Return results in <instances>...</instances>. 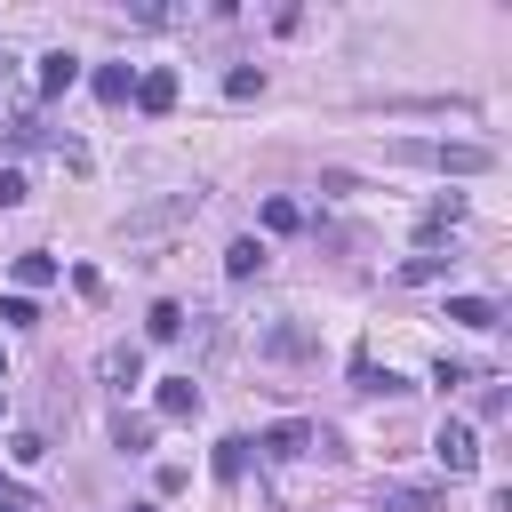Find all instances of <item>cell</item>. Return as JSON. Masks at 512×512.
Wrapping results in <instances>:
<instances>
[{
    "label": "cell",
    "mask_w": 512,
    "mask_h": 512,
    "mask_svg": "<svg viewBox=\"0 0 512 512\" xmlns=\"http://www.w3.org/2000/svg\"><path fill=\"white\" fill-rule=\"evenodd\" d=\"M392 160H424V168H448V176H480V168H496L488 144H392Z\"/></svg>",
    "instance_id": "cell-1"
},
{
    "label": "cell",
    "mask_w": 512,
    "mask_h": 512,
    "mask_svg": "<svg viewBox=\"0 0 512 512\" xmlns=\"http://www.w3.org/2000/svg\"><path fill=\"white\" fill-rule=\"evenodd\" d=\"M432 456H440L456 480H464V472H480V440H472V424H456V416H448V424L432 432Z\"/></svg>",
    "instance_id": "cell-2"
},
{
    "label": "cell",
    "mask_w": 512,
    "mask_h": 512,
    "mask_svg": "<svg viewBox=\"0 0 512 512\" xmlns=\"http://www.w3.org/2000/svg\"><path fill=\"white\" fill-rule=\"evenodd\" d=\"M96 376H104L112 392H136V384H144V344H104Z\"/></svg>",
    "instance_id": "cell-3"
},
{
    "label": "cell",
    "mask_w": 512,
    "mask_h": 512,
    "mask_svg": "<svg viewBox=\"0 0 512 512\" xmlns=\"http://www.w3.org/2000/svg\"><path fill=\"white\" fill-rule=\"evenodd\" d=\"M256 456H272V464H296V456H312V424H272V432L256 440Z\"/></svg>",
    "instance_id": "cell-4"
},
{
    "label": "cell",
    "mask_w": 512,
    "mask_h": 512,
    "mask_svg": "<svg viewBox=\"0 0 512 512\" xmlns=\"http://www.w3.org/2000/svg\"><path fill=\"white\" fill-rule=\"evenodd\" d=\"M136 104H144L152 120H160V112H176V72H168V64H152V72L136 80Z\"/></svg>",
    "instance_id": "cell-5"
},
{
    "label": "cell",
    "mask_w": 512,
    "mask_h": 512,
    "mask_svg": "<svg viewBox=\"0 0 512 512\" xmlns=\"http://www.w3.org/2000/svg\"><path fill=\"white\" fill-rule=\"evenodd\" d=\"M448 320L456 328H496L504 312H496V296H448Z\"/></svg>",
    "instance_id": "cell-6"
},
{
    "label": "cell",
    "mask_w": 512,
    "mask_h": 512,
    "mask_svg": "<svg viewBox=\"0 0 512 512\" xmlns=\"http://www.w3.org/2000/svg\"><path fill=\"white\" fill-rule=\"evenodd\" d=\"M72 80H80V56H64V48H56V56H40V96H64Z\"/></svg>",
    "instance_id": "cell-7"
},
{
    "label": "cell",
    "mask_w": 512,
    "mask_h": 512,
    "mask_svg": "<svg viewBox=\"0 0 512 512\" xmlns=\"http://www.w3.org/2000/svg\"><path fill=\"white\" fill-rule=\"evenodd\" d=\"M144 336H152V344H176V336H184V304H168V296H160V304L144 312Z\"/></svg>",
    "instance_id": "cell-8"
},
{
    "label": "cell",
    "mask_w": 512,
    "mask_h": 512,
    "mask_svg": "<svg viewBox=\"0 0 512 512\" xmlns=\"http://www.w3.org/2000/svg\"><path fill=\"white\" fill-rule=\"evenodd\" d=\"M160 416H200V384L192 376H168L160 384Z\"/></svg>",
    "instance_id": "cell-9"
},
{
    "label": "cell",
    "mask_w": 512,
    "mask_h": 512,
    "mask_svg": "<svg viewBox=\"0 0 512 512\" xmlns=\"http://www.w3.org/2000/svg\"><path fill=\"white\" fill-rule=\"evenodd\" d=\"M224 272H232V280H256V272H264V240H232V248H224Z\"/></svg>",
    "instance_id": "cell-10"
},
{
    "label": "cell",
    "mask_w": 512,
    "mask_h": 512,
    "mask_svg": "<svg viewBox=\"0 0 512 512\" xmlns=\"http://www.w3.org/2000/svg\"><path fill=\"white\" fill-rule=\"evenodd\" d=\"M112 440H120L128 456H144V448H152V416H128V408H120V416H112Z\"/></svg>",
    "instance_id": "cell-11"
},
{
    "label": "cell",
    "mask_w": 512,
    "mask_h": 512,
    "mask_svg": "<svg viewBox=\"0 0 512 512\" xmlns=\"http://www.w3.org/2000/svg\"><path fill=\"white\" fill-rule=\"evenodd\" d=\"M224 96H232V104L264 96V64H232V72H224Z\"/></svg>",
    "instance_id": "cell-12"
},
{
    "label": "cell",
    "mask_w": 512,
    "mask_h": 512,
    "mask_svg": "<svg viewBox=\"0 0 512 512\" xmlns=\"http://www.w3.org/2000/svg\"><path fill=\"white\" fill-rule=\"evenodd\" d=\"M456 216H464V200L448 192V200H432V208H424V224H416V232H424V240H440V232H456Z\"/></svg>",
    "instance_id": "cell-13"
},
{
    "label": "cell",
    "mask_w": 512,
    "mask_h": 512,
    "mask_svg": "<svg viewBox=\"0 0 512 512\" xmlns=\"http://www.w3.org/2000/svg\"><path fill=\"white\" fill-rule=\"evenodd\" d=\"M264 352H272V360H304L312 336H304V328H264Z\"/></svg>",
    "instance_id": "cell-14"
},
{
    "label": "cell",
    "mask_w": 512,
    "mask_h": 512,
    "mask_svg": "<svg viewBox=\"0 0 512 512\" xmlns=\"http://www.w3.org/2000/svg\"><path fill=\"white\" fill-rule=\"evenodd\" d=\"M208 464H216V480L232 488V480L248 472V440H216V456H208Z\"/></svg>",
    "instance_id": "cell-15"
},
{
    "label": "cell",
    "mask_w": 512,
    "mask_h": 512,
    "mask_svg": "<svg viewBox=\"0 0 512 512\" xmlns=\"http://www.w3.org/2000/svg\"><path fill=\"white\" fill-rule=\"evenodd\" d=\"M96 96H104V104L136 96V72H128V64H104V72H96Z\"/></svg>",
    "instance_id": "cell-16"
},
{
    "label": "cell",
    "mask_w": 512,
    "mask_h": 512,
    "mask_svg": "<svg viewBox=\"0 0 512 512\" xmlns=\"http://www.w3.org/2000/svg\"><path fill=\"white\" fill-rule=\"evenodd\" d=\"M48 280H56V256H40V248L16 256V288H48Z\"/></svg>",
    "instance_id": "cell-17"
},
{
    "label": "cell",
    "mask_w": 512,
    "mask_h": 512,
    "mask_svg": "<svg viewBox=\"0 0 512 512\" xmlns=\"http://www.w3.org/2000/svg\"><path fill=\"white\" fill-rule=\"evenodd\" d=\"M376 512H432V496H424V488H384Z\"/></svg>",
    "instance_id": "cell-18"
},
{
    "label": "cell",
    "mask_w": 512,
    "mask_h": 512,
    "mask_svg": "<svg viewBox=\"0 0 512 512\" xmlns=\"http://www.w3.org/2000/svg\"><path fill=\"white\" fill-rule=\"evenodd\" d=\"M264 224H272V232H296L304 208H296V200H264Z\"/></svg>",
    "instance_id": "cell-19"
},
{
    "label": "cell",
    "mask_w": 512,
    "mask_h": 512,
    "mask_svg": "<svg viewBox=\"0 0 512 512\" xmlns=\"http://www.w3.org/2000/svg\"><path fill=\"white\" fill-rule=\"evenodd\" d=\"M440 272H448V256H408L400 264V280H440Z\"/></svg>",
    "instance_id": "cell-20"
},
{
    "label": "cell",
    "mask_w": 512,
    "mask_h": 512,
    "mask_svg": "<svg viewBox=\"0 0 512 512\" xmlns=\"http://www.w3.org/2000/svg\"><path fill=\"white\" fill-rule=\"evenodd\" d=\"M8 456H16V464H40V456H48V440H40V432H16V440H8Z\"/></svg>",
    "instance_id": "cell-21"
},
{
    "label": "cell",
    "mask_w": 512,
    "mask_h": 512,
    "mask_svg": "<svg viewBox=\"0 0 512 512\" xmlns=\"http://www.w3.org/2000/svg\"><path fill=\"white\" fill-rule=\"evenodd\" d=\"M0 320H8V328H32L40 312H32V296H8V304H0Z\"/></svg>",
    "instance_id": "cell-22"
},
{
    "label": "cell",
    "mask_w": 512,
    "mask_h": 512,
    "mask_svg": "<svg viewBox=\"0 0 512 512\" xmlns=\"http://www.w3.org/2000/svg\"><path fill=\"white\" fill-rule=\"evenodd\" d=\"M16 200H24V176H16V168H0V208H16Z\"/></svg>",
    "instance_id": "cell-23"
},
{
    "label": "cell",
    "mask_w": 512,
    "mask_h": 512,
    "mask_svg": "<svg viewBox=\"0 0 512 512\" xmlns=\"http://www.w3.org/2000/svg\"><path fill=\"white\" fill-rule=\"evenodd\" d=\"M0 496H16V488H8V480H0Z\"/></svg>",
    "instance_id": "cell-24"
},
{
    "label": "cell",
    "mask_w": 512,
    "mask_h": 512,
    "mask_svg": "<svg viewBox=\"0 0 512 512\" xmlns=\"http://www.w3.org/2000/svg\"><path fill=\"white\" fill-rule=\"evenodd\" d=\"M136 512H152V504H136Z\"/></svg>",
    "instance_id": "cell-25"
},
{
    "label": "cell",
    "mask_w": 512,
    "mask_h": 512,
    "mask_svg": "<svg viewBox=\"0 0 512 512\" xmlns=\"http://www.w3.org/2000/svg\"><path fill=\"white\" fill-rule=\"evenodd\" d=\"M0 376H8V360H0Z\"/></svg>",
    "instance_id": "cell-26"
}]
</instances>
